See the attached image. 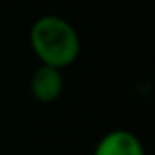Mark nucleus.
I'll return each instance as SVG.
<instances>
[{"label":"nucleus","mask_w":155,"mask_h":155,"mask_svg":"<svg viewBox=\"0 0 155 155\" xmlns=\"http://www.w3.org/2000/svg\"><path fill=\"white\" fill-rule=\"evenodd\" d=\"M29 46L42 66L64 69L81 55V37L73 24L58 15H44L31 24Z\"/></svg>","instance_id":"f257e3e1"},{"label":"nucleus","mask_w":155,"mask_h":155,"mask_svg":"<svg viewBox=\"0 0 155 155\" xmlns=\"http://www.w3.org/2000/svg\"><path fill=\"white\" fill-rule=\"evenodd\" d=\"M93 155H146V148L133 131L117 128L97 140Z\"/></svg>","instance_id":"f03ea898"},{"label":"nucleus","mask_w":155,"mask_h":155,"mask_svg":"<svg viewBox=\"0 0 155 155\" xmlns=\"http://www.w3.org/2000/svg\"><path fill=\"white\" fill-rule=\"evenodd\" d=\"M29 91L37 102L53 104L64 91V75L60 69L49 66H38L31 79H29Z\"/></svg>","instance_id":"7ed1b4c3"}]
</instances>
